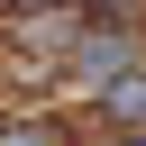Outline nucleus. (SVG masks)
<instances>
[{
  "instance_id": "f257e3e1",
  "label": "nucleus",
  "mask_w": 146,
  "mask_h": 146,
  "mask_svg": "<svg viewBox=\"0 0 146 146\" xmlns=\"http://www.w3.org/2000/svg\"><path fill=\"white\" fill-rule=\"evenodd\" d=\"M110 119H128V128H146V73H110Z\"/></svg>"
},
{
  "instance_id": "f03ea898",
  "label": "nucleus",
  "mask_w": 146,
  "mask_h": 146,
  "mask_svg": "<svg viewBox=\"0 0 146 146\" xmlns=\"http://www.w3.org/2000/svg\"><path fill=\"white\" fill-rule=\"evenodd\" d=\"M0 146H64V137H55V128H9Z\"/></svg>"
},
{
  "instance_id": "7ed1b4c3",
  "label": "nucleus",
  "mask_w": 146,
  "mask_h": 146,
  "mask_svg": "<svg viewBox=\"0 0 146 146\" xmlns=\"http://www.w3.org/2000/svg\"><path fill=\"white\" fill-rule=\"evenodd\" d=\"M137 146H146V137H137Z\"/></svg>"
}]
</instances>
